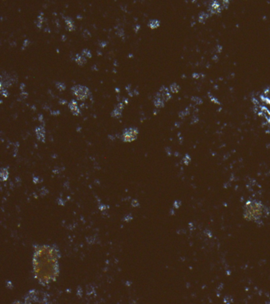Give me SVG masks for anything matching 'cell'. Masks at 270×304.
<instances>
[{
	"label": "cell",
	"mask_w": 270,
	"mask_h": 304,
	"mask_svg": "<svg viewBox=\"0 0 270 304\" xmlns=\"http://www.w3.org/2000/svg\"><path fill=\"white\" fill-rule=\"evenodd\" d=\"M34 274L39 282L47 284L58 276V254L50 246H39L33 256Z\"/></svg>",
	"instance_id": "1"
},
{
	"label": "cell",
	"mask_w": 270,
	"mask_h": 304,
	"mask_svg": "<svg viewBox=\"0 0 270 304\" xmlns=\"http://www.w3.org/2000/svg\"><path fill=\"white\" fill-rule=\"evenodd\" d=\"M263 205L258 201H249L245 205L244 216L247 220L257 221L261 217Z\"/></svg>",
	"instance_id": "2"
},
{
	"label": "cell",
	"mask_w": 270,
	"mask_h": 304,
	"mask_svg": "<svg viewBox=\"0 0 270 304\" xmlns=\"http://www.w3.org/2000/svg\"><path fill=\"white\" fill-rule=\"evenodd\" d=\"M71 90L72 94H74V96L79 101L86 100L90 95V90L86 86L77 85V86H73Z\"/></svg>",
	"instance_id": "3"
},
{
	"label": "cell",
	"mask_w": 270,
	"mask_h": 304,
	"mask_svg": "<svg viewBox=\"0 0 270 304\" xmlns=\"http://www.w3.org/2000/svg\"><path fill=\"white\" fill-rule=\"evenodd\" d=\"M138 131L136 128H128L123 133V140L124 142H132L134 141L137 137Z\"/></svg>",
	"instance_id": "4"
},
{
	"label": "cell",
	"mask_w": 270,
	"mask_h": 304,
	"mask_svg": "<svg viewBox=\"0 0 270 304\" xmlns=\"http://www.w3.org/2000/svg\"><path fill=\"white\" fill-rule=\"evenodd\" d=\"M223 10L222 6L218 2L214 0H210L209 5H208V12L211 14H219L222 12Z\"/></svg>",
	"instance_id": "5"
},
{
	"label": "cell",
	"mask_w": 270,
	"mask_h": 304,
	"mask_svg": "<svg viewBox=\"0 0 270 304\" xmlns=\"http://www.w3.org/2000/svg\"><path fill=\"white\" fill-rule=\"evenodd\" d=\"M158 94L160 95V97L162 98V99H163V101H164L165 102H168L170 98H171V94H170L168 88H166V87H165V86H162Z\"/></svg>",
	"instance_id": "6"
},
{
	"label": "cell",
	"mask_w": 270,
	"mask_h": 304,
	"mask_svg": "<svg viewBox=\"0 0 270 304\" xmlns=\"http://www.w3.org/2000/svg\"><path fill=\"white\" fill-rule=\"evenodd\" d=\"M69 109H70L71 112L74 114V115H76V116H77V115H78V114H79V112H80V111H79V109H78V104H77V102H76L75 101H74V100H72L71 102H70V104H69Z\"/></svg>",
	"instance_id": "7"
},
{
	"label": "cell",
	"mask_w": 270,
	"mask_h": 304,
	"mask_svg": "<svg viewBox=\"0 0 270 304\" xmlns=\"http://www.w3.org/2000/svg\"><path fill=\"white\" fill-rule=\"evenodd\" d=\"M124 109V105H123L122 103H120V104L117 105V106L116 107V109L113 110V112H112V116L113 117H116V118H119L121 116V113H122V110Z\"/></svg>",
	"instance_id": "8"
},
{
	"label": "cell",
	"mask_w": 270,
	"mask_h": 304,
	"mask_svg": "<svg viewBox=\"0 0 270 304\" xmlns=\"http://www.w3.org/2000/svg\"><path fill=\"white\" fill-rule=\"evenodd\" d=\"M154 105L156 108H162L165 105V102L163 101L162 98L160 97V95L158 94H156V96L154 98Z\"/></svg>",
	"instance_id": "9"
},
{
	"label": "cell",
	"mask_w": 270,
	"mask_h": 304,
	"mask_svg": "<svg viewBox=\"0 0 270 304\" xmlns=\"http://www.w3.org/2000/svg\"><path fill=\"white\" fill-rule=\"evenodd\" d=\"M75 62L79 65V66H83L86 63V60L85 58V56H83L82 55H76L75 57Z\"/></svg>",
	"instance_id": "10"
},
{
	"label": "cell",
	"mask_w": 270,
	"mask_h": 304,
	"mask_svg": "<svg viewBox=\"0 0 270 304\" xmlns=\"http://www.w3.org/2000/svg\"><path fill=\"white\" fill-rule=\"evenodd\" d=\"M65 22H66L67 28H68V29L69 30V31H73V30L74 29V22H73V20H72L71 18H66V19H65Z\"/></svg>",
	"instance_id": "11"
},
{
	"label": "cell",
	"mask_w": 270,
	"mask_h": 304,
	"mask_svg": "<svg viewBox=\"0 0 270 304\" xmlns=\"http://www.w3.org/2000/svg\"><path fill=\"white\" fill-rule=\"evenodd\" d=\"M160 26V22L158 20H151L150 21L149 24H148V26L150 27L151 29H155L158 27H159Z\"/></svg>",
	"instance_id": "12"
},
{
	"label": "cell",
	"mask_w": 270,
	"mask_h": 304,
	"mask_svg": "<svg viewBox=\"0 0 270 304\" xmlns=\"http://www.w3.org/2000/svg\"><path fill=\"white\" fill-rule=\"evenodd\" d=\"M44 130L42 128H36V135H37V138H39L40 140H43L44 138Z\"/></svg>",
	"instance_id": "13"
},
{
	"label": "cell",
	"mask_w": 270,
	"mask_h": 304,
	"mask_svg": "<svg viewBox=\"0 0 270 304\" xmlns=\"http://www.w3.org/2000/svg\"><path fill=\"white\" fill-rule=\"evenodd\" d=\"M170 92H172L173 94H177V93L179 91V90H180V87H179V86H178L177 83H173V84H171L170 85Z\"/></svg>",
	"instance_id": "14"
},
{
	"label": "cell",
	"mask_w": 270,
	"mask_h": 304,
	"mask_svg": "<svg viewBox=\"0 0 270 304\" xmlns=\"http://www.w3.org/2000/svg\"><path fill=\"white\" fill-rule=\"evenodd\" d=\"M208 18V14H205V13L202 12L200 14V16H199V22H200V23H204V22L207 21Z\"/></svg>",
	"instance_id": "15"
},
{
	"label": "cell",
	"mask_w": 270,
	"mask_h": 304,
	"mask_svg": "<svg viewBox=\"0 0 270 304\" xmlns=\"http://www.w3.org/2000/svg\"><path fill=\"white\" fill-rule=\"evenodd\" d=\"M82 55L83 56H85V57H89V58H91V56H92L90 51L87 50V49H84V50L82 51Z\"/></svg>",
	"instance_id": "16"
},
{
	"label": "cell",
	"mask_w": 270,
	"mask_h": 304,
	"mask_svg": "<svg viewBox=\"0 0 270 304\" xmlns=\"http://www.w3.org/2000/svg\"><path fill=\"white\" fill-rule=\"evenodd\" d=\"M56 86L58 87V89L60 90H65V85L63 84V83H60V82H57V83H56Z\"/></svg>",
	"instance_id": "17"
}]
</instances>
